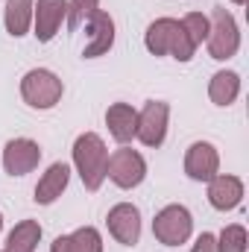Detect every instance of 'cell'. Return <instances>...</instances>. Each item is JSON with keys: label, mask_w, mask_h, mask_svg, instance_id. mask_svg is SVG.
I'll return each instance as SVG.
<instances>
[{"label": "cell", "mask_w": 249, "mask_h": 252, "mask_svg": "<svg viewBox=\"0 0 249 252\" xmlns=\"http://www.w3.org/2000/svg\"><path fill=\"white\" fill-rule=\"evenodd\" d=\"M211 30H208V53L211 59H229L238 53V44H241V35H238V24L232 18V12H226L223 6L214 9L211 15Z\"/></svg>", "instance_id": "5b68a950"}, {"label": "cell", "mask_w": 249, "mask_h": 252, "mask_svg": "<svg viewBox=\"0 0 249 252\" xmlns=\"http://www.w3.org/2000/svg\"><path fill=\"white\" fill-rule=\"evenodd\" d=\"M67 179H70V170H67V164H50V170L38 179V185H35V202H41V205H50L56 196H62V190L67 188Z\"/></svg>", "instance_id": "2e32d148"}, {"label": "cell", "mask_w": 249, "mask_h": 252, "mask_svg": "<svg viewBox=\"0 0 249 252\" xmlns=\"http://www.w3.org/2000/svg\"><path fill=\"white\" fill-rule=\"evenodd\" d=\"M21 94H24V100H27L32 109H50V106H56L59 97H62V79H59L56 73L44 70V67H35V70H30V73L24 76Z\"/></svg>", "instance_id": "3957f363"}, {"label": "cell", "mask_w": 249, "mask_h": 252, "mask_svg": "<svg viewBox=\"0 0 249 252\" xmlns=\"http://www.w3.org/2000/svg\"><path fill=\"white\" fill-rule=\"evenodd\" d=\"M97 3H100V0H70V3H67V27H70V30L82 27V24L97 12Z\"/></svg>", "instance_id": "7402d4cb"}, {"label": "cell", "mask_w": 249, "mask_h": 252, "mask_svg": "<svg viewBox=\"0 0 249 252\" xmlns=\"http://www.w3.org/2000/svg\"><path fill=\"white\" fill-rule=\"evenodd\" d=\"M238 91H241V76H238L235 70H220V73L211 76V85H208V97H211V103H217V106H229V103H235Z\"/></svg>", "instance_id": "e0dca14e"}, {"label": "cell", "mask_w": 249, "mask_h": 252, "mask_svg": "<svg viewBox=\"0 0 249 252\" xmlns=\"http://www.w3.org/2000/svg\"><path fill=\"white\" fill-rule=\"evenodd\" d=\"M109 232L115 235V241H121L126 247H135L141 238V211L129 202H121L109 211Z\"/></svg>", "instance_id": "30bf717a"}, {"label": "cell", "mask_w": 249, "mask_h": 252, "mask_svg": "<svg viewBox=\"0 0 249 252\" xmlns=\"http://www.w3.org/2000/svg\"><path fill=\"white\" fill-rule=\"evenodd\" d=\"M190 226H193V220H190V211L185 205H167V208H161L156 214L153 235L164 247H179L190 238Z\"/></svg>", "instance_id": "277c9868"}, {"label": "cell", "mask_w": 249, "mask_h": 252, "mask_svg": "<svg viewBox=\"0 0 249 252\" xmlns=\"http://www.w3.org/2000/svg\"><path fill=\"white\" fill-rule=\"evenodd\" d=\"M106 124H109V132L115 135V141H132L135 138V126H138V112L132 109V106H126V103H115V106H109V112H106Z\"/></svg>", "instance_id": "9a60e30c"}, {"label": "cell", "mask_w": 249, "mask_h": 252, "mask_svg": "<svg viewBox=\"0 0 249 252\" xmlns=\"http://www.w3.org/2000/svg\"><path fill=\"white\" fill-rule=\"evenodd\" d=\"M73 164H76L85 188L88 190L100 188L103 179H106V164H109V150H106L103 138L94 135V132L79 135L76 144H73Z\"/></svg>", "instance_id": "7a4b0ae2"}, {"label": "cell", "mask_w": 249, "mask_h": 252, "mask_svg": "<svg viewBox=\"0 0 249 252\" xmlns=\"http://www.w3.org/2000/svg\"><path fill=\"white\" fill-rule=\"evenodd\" d=\"M144 173H147V164L141 158V153L135 150H115L109 156V164H106V176L118 185V188H135L144 182Z\"/></svg>", "instance_id": "8992f818"}, {"label": "cell", "mask_w": 249, "mask_h": 252, "mask_svg": "<svg viewBox=\"0 0 249 252\" xmlns=\"http://www.w3.org/2000/svg\"><path fill=\"white\" fill-rule=\"evenodd\" d=\"M85 24H88V44H85L82 56H85V59H94V56L109 53L112 44H115V21H112L106 12L97 9Z\"/></svg>", "instance_id": "8fae6325"}, {"label": "cell", "mask_w": 249, "mask_h": 252, "mask_svg": "<svg viewBox=\"0 0 249 252\" xmlns=\"http://www.w3.org/2000/svg\"><path fill=\"white\" fill-rule=\"evenodd\" d=\"M193 252H220L217 250V238L208 235V232H202V235L196 238V244H193Z\"/></svg>", "instance_id": "603a6c76"}, {"label": "cell", "mask_w": 249, "mask_h": 252, "mask_svg": "<svg viewBox=\"0 0 249 252\" xmlns=\"http://www.w3.org/2000/svg\"><path fill=\"white\" fill-rule=\"evenodd\" d=\"M182 27H185L187 38L193 41V47H199L205 38H208V30H211V24H208V18L205 15H199V12H190L182 18Z\"/></svg>", "instance_id": "ffe728a7"}, {"label": "cell", "mask_w": 249, "mask_h": 252, "mask_svg": "<svg viewBox=\"0 0 249 252\" xmlns=\"http://www.w3.org/2000/svg\"><path fill=\"white\" fill-rule=\"evenodd\" d=\"M0 229H3V214H0Z\"/></svg>", "instance_id": "cb8c5ba5"}, {"label": "cell", "mask_w": 249, "mask_h": 252, "mask_svg": "<svg viewBox=\"0 0 249 252\" xmlns=\"http://www.w3.org/2000/svg\"><path fill=\"white\" fill-rule=\"evenodd\" d=\"M208 202L217 211H232L238 208V202L244 199V182L238 176H214L208 179Z\"/></svg>", "instance_id": "4fadbf2b"}, {"label": "cell", "mask_w": 249, "mask_h": 252, "mask_svg": "<svg viewBox=\"0 0 249 252\" xmlns=\"http://www.w3.org/2000/svg\"><path fill=\"white\" fill-rule=\"evenodd\" d=\"M217 167H220V156L211 144L205 141H196L187 147V156H185V173L196 182H208L217 176Z\"/></svg>", "instance_id": "9c48e42d"}, {"label": "cell", "mask_w": 249, "mask_h": 252, "mask_svg": "<svg viewBox=\"0 0 249 252\" xmlns=\"http://www.w3.org/2000/svg\"><path fill=\"white\" fill-rule=\"evenodd\" d=\"M38 241H41V226L35 220H24L9 232L6 252H35Z\"/></svg>", "instance_id": "ac0fdd59"}, {"label": "cell", "mask_w": 249, "mask_h": 252, "mask_svg": "<svg viewBox=\"0 0 249 252\" xmlns=\"http://www.w3.org/2000/svg\"><path fill=\"white\" fill-rule=\"evenodd\" d=\"M32 21V0H6V30L9 35H27Z\"/></svg>", "instance_id": "d6986e66"}, {"label": "cell", "mask_w": 249, "mask_h": 252, "mask_svg": "<svg viewBox=\"0 0 249 252\" xmlns=\"http://www.w3.org/2000/svg\"><path fill=\"white\" fill-rule=\"evenodd\" d=\"M32 18H35V38L50 41L56 30L67 18V0H38L32 3Z\"/></svg>", "instance_id": "7c38bea8"}, {"label": "cell", "mask_w": 249, "mask_h": 252, "mask_svg": "<svg viewBox=\"0 0 249 252\" xmlns=\"http://www.w3.org/2000/svg\"><path fill=\"white\" fill-rule=\"evenodd\" d=\"M50 252H103V241H100V232L91 229V226H82L76 229L73 235H64L56 238Z\"/></svg>", "instance_id": "5bb4252c"}, {"label": "cell", "mask_w": 249, "mask_h": 252, "mask_svg": "<svg viewBox=\"0 0 249 252\" xmlns=\"http://www.w3.org/2000/svg\"><path fill=\"white\" fill-rule=\"evenodd\" d=\"M235 3H247V0H235Z\"/></svg>", "instance_id": "d4e9b609"}, {"label": "cell", "mask_w": 249, "mask_h": 252, "mask_svg": "<svg viewBox=\"0 0 249 252\" xmlns=\"http://www.w3.org/2000/svg\"><path fill=\"white\" fill-rule=\"evenodd\" d=\"M147 50L156 53V56H173L179 62H187L193 56V41L187 38L182 21H173V18H158L156 24H150L147 30Z\"/></svg>", "instance_id": "6da1fadb"}, {"label": "cell", "mask_w": 249, "mask_h": 252, "mask_svg": "<svg viewBox=\"0 0 249 252\" xmlns=\"http://www.w3.org/2000/svg\"><path fill=\"white\" fill-rule=\"evenodd\" d=\"M38 158H41V150H38V144L30 141V138H15V141H9L6 150H3V167H6V173H12V176L30 173V170L38 164Z\"/></svg>", "instance_id": "ba28073f"}, {"label": "cell", "mask_w": 249, "mask_h": 252, "mask_svg": "<svg viewBox=\"0 0 249 252\" xmlns=\"http://www.w3.org/2000/svg\"><path fill=\"white\" fill-rule=\"evenodd\" d=\"M217 250L220 252H247V232H244V226H226L223 235L217 238Z\"/></svg>", "instance_id": "44dd1931"}, {"label": "cell", "mask_w": 249, "mask_h": 252, "mask_svg": "<svg viewBox=\"0 0 249 252\" xmlns=\"http://www.w3.org/2000/svg\"><path fill=\"white\" fill-rule=\"evenodd\" d=\"M167 103L161 100H150L141 112H138V126H135V138L147 147H158L164 141V132H167Z\"/></svg>", "instance_id": "52a82bcc"}]
</instances>
